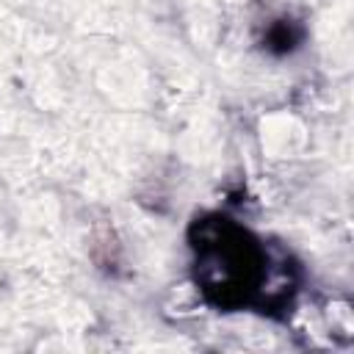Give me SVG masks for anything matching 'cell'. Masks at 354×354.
<instances>
[{
	"label": "cell",
	"instance_id": "obj_1",
	"mask_svg": "<svg viewBox=\"0 0 354 354\" xmlns=\"http://www.w3.org/2000/svg\"><path fill=\"white\" fill-rule=\"evenodd\" d=\"M194 282L202 296L218 310L260 307L268 310L285 299L268 288L274 260L252 230L227 216H205L191 227Z\"/></svg>",
	"mask_w": 354,
	"mask_h": 354
}]
</instances>
